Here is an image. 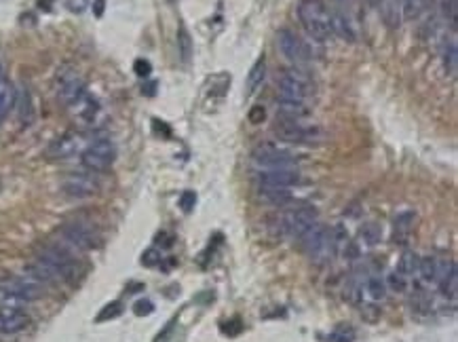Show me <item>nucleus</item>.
I'll return each instance as SVG.
<instances>
[{"instance_id": "58836bf2", "label": "nucleus", "mask_w": 458, "mask_h": 342, "mask_svg": "<svg viewBox=\"0 0 458 342\" xmlns=\"http://www.w3.org/2000/svg\"><path fill=\"white\" fill-rule=\"evenodd\" d=\"M264 116H266V110H264L262 106H256V108L249 110V121H252L254 125H256V123H262Z\"/></svg>"}, {"instance_id": "a211bd4d", "label": "nucleus", "mask_w": 458, "mask_h": 342, "mask_svg": "<svg viewBox=\"0 0 458 342\" xmlns=\"http://www.w3.org/2000/svg\"><path fill=\"white\" fill-rule=\"evenodd\" d=\"M330 19H332V34L340 36L347 42H357V30H355L353 17L342 6L334 8L330 13Z\"/></svg>"}, {"instance_id": "6ab92c4d", "label": "nucleus", "mask_w": 458, "mask_h": 342, "mask_svg": "<svg viewBox=\"0 0 458 342\" xmlns=\"http://www.w3.org/2000/svg\"><path fill=\"white\" fill-rule=\"evenodd\" d=\"M260 201L273 207H283L294 201V195L290 188H260Z\"/></svg>"}, {"instance_id": "a19ab883", "label": "nucleus", "mask_w": 458, "mask_h": 342, "mask_svg": "<svg viewBox=\"0 0 458 342\" xmlns=\"http://www.w3.org/2000/svg\"><path fill=\"white\" fill-rule=\"evenodd\" d=\"M87 2H89V0H68L66 4H68V8H70L72 13H82V11L87 8Z\"/></svg>"}, {"instance_id": "bb28decb", "label": "nucleus", "mask_w": 458, "mask_h": 342, "mask_svg": "<svg viewBox=\"0 0 458 342\" xmlns=\"http://www.w3.org/2000/svg\"><path fill=\"white\" fill-rule=\"evenodd\" d=\"M366 292L370 294L372 300L380 303V300L387 298V283H385L380 277H370V279L366 281Z\"/></svg>"}, {"instance_id": "c03bdc74", "label": "nucleus", "mask_w": 458, "mask_h": 342, "mask_svg": "<svg viewBox=\"0 0 458 342\" xmlns=\"http://www.w3.org/2000/svg\"><path fill=\"white\" fill-rule=\"evenodd\" d=\"M142 93L148 95V97H152V95L156 93V83H148V85H144V87H142Z\"/></svg>"}, {"instance_id": "72a5a7b5", "label": "nucleus", "mask_w": 458, "mask_h": 342, "mask_svg": "<svg viewBox=\"0 0 458 342\" xmlns=\"http://www.w3.org/2000/svg\"><path fill=\"white\" fill-rule=\"evenodd\" d=\"M194 205H197V195H194L192 190L182 193V197H180V207H182V212L190 214V212L194 209Z\"/></svg>"}, {"instance_id": "393cba45", "label": "nucleus", "mask_w": 458, "mask_h": 342, "mask_svg": "<svg viewBox=\"0 0 458 342\" xmlns=\"http://www.w3.org/2000/svg\"><path fill=\"white\" fill-rule=\"evenodd\" d=\"M419 264H421V256L414 254V252H406L400 262H397V273H402L404 277H414L419 275Z\"/></svg>"}, {"instance_id": "39448f33", "label": "nucleus", "mask_w": 458, "mask_h": 342, "mask_svg": "<svg viewBox=\"0 0 458 342\" xmlns=\"http://www.w3.org/2000/svg\"><path fill=\"white\" fill-rule=\"evenodd\" d=\"M298 19L304 28V32L313 40H328L332 36V19L330 11L321 0H302L298 4Z\"/></svg>"}, {"instance_id": "49530a36", "label": "nucleus", "mask_w": 458, "mask_h": 342, "mask_svg": "<svg viewBox=\"0 0 458 342\" xmlns=\"http://www.w3.org/2000/svg\"><path fill=\"white\" fill-rule=\"evenodd\" d=\"M38 6L42 11H51V0H38Z\"/></svg>"}, {"instance_id": "2eb2a0df", "label": "nucleus", "mask_w": 458, "mask_h": 342, "mask_svg": "<svg viewBox=\"0 0 458 342\" xmlns=\"http://www.w3.org/2000/svg\"><path fill=\"white\" fill-rule=\"evenodd\" d=\"M85 148H87L85 138H82L80 133L70 131V133L59 135V138L47 148V157H49V159H68V157H74V154L82 152Z\"/></svg>"}, {"instance_id": "4c0bfd02", "label": "nucleus", "mask_w": 458, "mask_h": 342, "mask_svg": "<svg viewBox=\"0 0 458 342\" xmlns=\"http://www.w3.org/2000/svg\"><path fill=\"white\" fill-rule=\"evenodd\" d=\"M133 70H135V74L137 76H142V78H146V76H150V72H152V66H150V61L148 59H135V63H133Z\"/></svg>"}, {"instance_id": "e433bc0d", "label": "nucleus", "mask_w": 458, "mask_h": 342, "mask_svg": "<svg viewBox=\"0 0 458 342\" xmlns=\"http://www.w3.org/2000/svg\"><path fill=\"white\" fill-rule=\"evenodd\" d=\"M222 332L226 336H239L243 332V324L239 319H233V322H224L222 324Z\"/></svg>"}, {"instance_id": "b1692460", "label": "nucleus", "mask_w": 458, "mask_h": 342, "mask_svg": "<svg viewBox=\"0 0 458 342\" xmlns=\"http://www.w3.org/2000/svg\"><path fill=\"white\" fill-rule=\"evenodd\" d=\"M15 102L19 104V118L23 125H30L32 118H34V106H32V95H30V89H21L19 93H15Z\"/></svg>"}, {"instance_id": "4468645a", "label": "nucleus", "mask_w": 458, "mask_h": 342, "mask_svg": "<svg viewBox=\"0 0 458 342\" xmlns=\"http://www.w3.org/2000/svg\"><path fill=\"white\" fill-rule=\"evenodd\" d=\"M61 193L70 199H89L99 193V184L89 173H70L61 180Z\"/></svg>"}, {"instance_id": "f8f14e48", "label": "nucleus", "mask_w": 458, "mask_h": 342, "mask_svg": "<svg viewBox=\"0 0 458 342\" xmlns=\"http://www.w3.org/2000/svg\"><path fill=\"white\" fill-rule=\"evenodd\" d=\"M277 47L283 53V57L296 66H304L311 59V53H309V47L304 44V40L287 28L277 32Z\"/></svg>"}, {"instance_id": "37998d69", "label": "nucleus", "mask_w": 458, "mask_h": 342, "mask_svg": "<svg viewBox=\"0 0 458 342\" xmlns=\"http://www.w3.org/2000/svg\"><path fill=\"white\" fill-rule=\"evenodd\" d=\"M104 11H106V0H93V15L101 17Z\"/></svg>"}, {"instance_id": "c85d7f7f", "label": "nucleus", "mask_w": 458, "mask_h": 342, "mask_svg": "<svg viewBox=\"0 0 458 342\" xmlns=\"http://www.w3.org/2000/svg\"><path fill=\"white\" fill-rule=\"evenodd\" d=\"M118 315H123V305L118 303V300H114V303H110V305H106L99 313H97V317H95V322L97 324H104V322H110V319H116Z\"/></svg>"}, {"instance_id": "ea45409f", "label": "nucleus", "mask_w": 458, "mask_h": 342, "mask_svg": "<svg viewBox=\"0 0 458 342\" xmlns=\"http://www.w3.org/2000/svg\"><path fill=\"white\" fill-rule=\"evenodd\" d=\"M173 328H175V319H171L167 326H165V330L163 332H159V336H156V341L154 342H167L171 338V334H173Z\"/></svg>"}, {"instance_id": "aec40b11", "label": "nucleus", "mask_w": 458, "mask_h": 342, "mask_svg": "<svg viewBox=\"0 0 458 342\" xmlns=\"http://www.w3.org/2000/svg\"><path fill=\"white\" fill-rule=\"evenodd\" d=\"M277 112L281 114V118H298L302 121L309 114V108L304 102H296V99H281L277 102Z\"/></svg>"}, {"instance_id": "a18cd8bd", "label": "nucleus", "mask_w": 458, "mask_h": 342, "mask_svg": "<svg viewBox=\"0 0 458 342\" xmlns=\"http://www.w3.org/2000/svg\"><path fill=\"white\" fill-rule=\"evenodd\" d=\"M450 21L457 25V0H450Z\"/></svg>"}, {"instance_id": "2f4dec72", "label": "nucleus", "mask_w": 458, "mask_h": 342, "mask_svg": "<svg viewBox=\"0 0 458 342\" xmlns=\"http://www.w3.org/2000/svg\"><path fill=\"white\" fill-rule=\"evenodd\" d=\"M408 277H404L402 273H397V271H393L389 277H387V290H393V292H406V288H408V281H406Z\"/></svg>"}, {"instance_id": "79ce46f5", "label": "nucleus", "mask_w": 458, "mask_h": 342, "mask_svg": "<svg viewBox=\"0 0 458 342\" xmlns=\"http://www.w3.org/2000/svg\"><path fill=\"white\" fill-rule=\"evenodd\" d=\"M152 129H154L156 133H161V131H163V133H165V138H169V135H171V129H169V127H167L163 121H159V118H154V121H152Z\"/></svg>"}, {"instance_id": "9b49d317", "label": "nucleus", "mask_w": 458, "mask_h": 342, "mask_svg": "<svg viewBox=\"0 0 458 342\" xmlns=\"http://www.w3.org/2000/svg\"><path fill=\"white\" fill-rule=\"evenodd\" d=\"M87 89H85V80L80 78V74L72 68H63L57 74V97L63 106L72 108L76 106L82 97H85Z\"/></svg>"}, {"instance_id": "20e7f679", "label": "nucleus", "mask_w": 458, "mask_h": 342, "mask_svg": "<svg viewBox=\"0 0 458 342\" xmlns=\"http://www.w3.org/2000/svg\"><path fill=\"white\" fill-rule=\"evenodd\" d=\"M42 296H44V286L30 279L27 275L23 277L11 275V277L0 279V305L2 307L21 309V305L40 300Z\"/></svg>"}, {"instance_id": "c9c22d12", "label": "nucleus", "mask_w": 458, "mask_h": 342, "mask_svg": "<svg viewBox=\"0 0 458 342\" xmlns=\"http://www.w3.org/2000/svg\"><path fill=\"white\" fill-rule=\"evenodd\" d=\"M133 313H135L137 317H148V315L154 313V305H152L150 300H137V303L133 305Z\"/></svg>"}, {"instance_id": "7ed1b4c3", "label": "nucleus", "mask_w": 458, "mask_h": 342, "mask_svg": "<svg viewBox=\"0 0 458 342\" xmlns=\"http://www.w3.org/2000/svg\"><path fill=\"white\" fill-rule=\"evenodd\" d=\"M304 254L315 262V264H326L330 262L336 252H338V237L334 228H328L323 224H313L302 237H300Z\"/></svg>"}, {"instance_id": "f257e3e1", "label": "nucleus", "mask_w": 458, "mask_h": 342, "mask_svg": "<svg viewBox=\"0 0 458 342\" xmlns=\"http://www.w3.org/2000/svg\"><path fill=\"white\" fill-rule=\"evenodd\" d=\"M36 260L42 262L55 275L57 283H74L82 275V269L74 258V252L63 243H47L38 248Z\"/></svg>"}, {"instance_id": "5701e85b", "label": "nucleus", "mask_w": 458, "mask_h": 342, "mask_svg": "<svg viewBox=\"0 0 458 342\" xmlns=\"http://www.w3.org/2000/svg\"><path fill=\"white\" fill-rule=\"evenodd\" d=\"M440 290H442V294L446 296V298H450V300H457V294H458V273H457V262H452L450 264V269L446 271V275L440 279Z\"/></svg>"}, {"instance_id": "9d476101", "label": "nucleus", "mask_w": 458, "mask_h": 342, "mask_svg": "<svg viewBox=\"0 0 458 342\" xmlns=\"http://www.w3.org/2000/svg\"><path fill=\"white\" fill-rule=\"evenodd\" d=\"M252 163L260 169H277V167H298L300 159L292 150L266 142V144H258L254 148Z\"/></svg>"}, {"instance_id": "ddd939ff", "label": "nucleus", "mask_w": 458, "mask_h": 342, "mask_svg": "<svg viewBox=\"0 0 458 342\" xmlns=\"http://www.w3.org/2000/svg\"><path fill=\"white\" fill-rule=\"evenodd\" d=\"M302 182L298 167H277V169H262L258 173L260 188H292Z\"/></svg>"}, {"instance_id": "6e6552de", "label": "nucleus", "mask_w": 458, "mask_h": 342, "mask_svg": "<svg viewBox=\"0 0 458 342\" xmlns=\"http://www.w3.org/2000/svg\"><path fill=\"white\" fill-rule=\"evenodd\" d=\"M277 87L281 99L307 102L315 93V83L302 70H283L281 74H277Z\"/></svg>"}, {"instance_id": "a878e982", "label": "nucleus", "mask_w": 458, "mask_h": 342, "mask_svg": "<svg viewBox=\"0 0 458 342\" xmlns=\"http://www.w3.org/2000/svg\"><path fill=\"white\" fill-rule=\"evenodd\" d=\"M412 226H414V214L408 212V214L397 216V218H395V243H397V241L404 243L406 237L410 235Z\"/></svg>"}, {"instance_id": "423d86ee", "label": "nucleus", "mask_w": 458, "mask_h": 342, "mask_svg": "<svg viewBox=\"0 0 458 342\" xmlns=\"http://www.w3.org/2000/svg\"><path fill=\"white\" fill-rule=\"evenodd\" d=\"M59 237H61V243L66 248H70L72 252H91V250H97L101 245L99 233L91 224L80 222V220H70V222L61 224Z\"/></svg>"}, {"instance_id": "473e14b6", "label": "nucleus", "mask_w": 458, "mask_h": 342, "mask_svg": "<svg viewBox=\"0 0 458 342\" xmlns=\"http://www.w3.org/2000/svg\"><path fill=\"white\" fill-rule=\"evenodd\" d=\"M402 6H404L406 19H416L425 11L423 4H421V0H402Z\"/></svg>"}, {"instance_id": "f03ea898", "label": "nucleus", "mask_w": 458, "mask_h": 342, "mask_svg": "<svg viewBox=\"0 0 458 342\" xmlns=\"http://www.w3.org/2000/svg\"><path fill=\"white\" fill-rule=\"evenodd\" d=\"M317 220H319L317 207L304 203V205H298L294 209H287L275 216L273 233L283 239H300L313 224H317Z\"/></svg>"}, {"instance_id": "7c9ffc66", "label": "nucleus", "mask_w": 458, "mask_h": 342, "mask_svg": "<svg viewBox=\"0 0 458 342\" xmlns=\"http://www.w3.org/2000/svg\"><path fill=\"white\" fill-rule=\"evenodd\" d=\"M355 341V330L351 326H340L336 328L330 336H328V342H353Z\"/></svg>"}, {"instance_id": "dca6fc26", "label": "nucleus", "mask_w": 458, "mask_h": 342, "mask_svg": "<svg viewBox=\"0 0 458 342\" xmlns=\"http://www.w3.org/2000/svg\"><path fill=\"white\" fill-rule=\"evenodd\" d=\"M30 326V315L23 309L0 307V334H17Z\"/></svg>"}, {"instance_id": "f3484780", "label": "nucleus", "mask_w": 458, "mask_h": 342, "mask_svg": "<svg viewBox=\"0 0 458 342\" xmlns=\"http://www.w3.org/2000/svg\"><path fill=\"white\" fill-rule=\"evenodd\" d=\"M454 260H442L438 256H427V258H421V264H419V275L425 283H440V279L446 275V271L450 269Z\"/></svg>"}, {"instance_id": "412c9836", "label": "nucleus", "mask_w": 458, "mask_h": 342, "mask_svg": "<svg viewBox=\"0 0 458 342\" xmlns=\"http://www.w3.org/2000/svg\"><path fill=\"white\" fill-rule=\"evenodd\" d=\"M264 78H266V59H264V55H262V57H258V61H256V63L252 66V70H249V76H247V93H249V95L256 93V91L262 87Z\"/></svg>"}, {"instance_id": "de8ad7c7", "label": "nucleus", "mask_w": 458, "mask_h": 342, "mask_svg": "<svg viewBox=\"0 0 458 342\" xmlns=\"http://www.w3.org/2000/svg\"><path fill=\"white\" fill-rule=\"evenodd\" d=\"M368 2H370V4H372V6H376V8H378V4H380V2H383V0H368Z\"/></svg>"}, {"instance_id": "c756f323", "label": "nucleus", "mask_w": 458, "mask_h": 342, "mask_svg": "<svg viewBox=\"0 0 458 342\" xmlns=\"http://www.w3.org/2000/svg\"><path fill=\"white\" fill-rule=\"evenodd\" d=\"M380 235H383V231H380V226L374 224V222H370V224H366V226L361 228V237H364V241H366L368 245H376V243L380 241Z\"/></svg>"}, {"instance_id": "1a4fd4ad", "label": "nucleus", "mask_w": 458, "mask_h": 342, "mask_svg": "<svg viewBox=\"0 0 458 342\" xmlns=\"http://www.w3.org/2000/svg\"><path fill=\"white\" fill-rule=\"evenodd\" d=\"M116 159V148L108 138H97L91 140L87 144V148L80 152V163L85 169L95 171V173H104L112 167Z\"/></svg>"}, {"instance_id": "f704fd0d", "label": "nucleus", "mask_w": 458, "mask_h": 342, "mask_svg": "<svg viewBox=\"0 0 458 342\" xmlns=\"http://www.w3.org/2000/svg\"><path fill=\"white\" fill-rule=\"evenodd\" d=\"M161 260H163V256H161V252L154 250V248L148 250V252H144V256H142V264H144V267H159Z\"/></svg>"}, {"instance_id": "0eeeda50", "label": "nucleus", "mask_w": 458, "mask_h": 342, "mask_svg": "<svg viewBox=\"0 0 458 342\" xmlns=\"http://www.w3.org/2000/svg\"><path fill=\"white\" fill-rule=\"evenodd\" d=\"M273 131L279 140L292 144H321L326 140V131L317 125H304L298 118H277Z\"/></svg>"}, {"instance_id": "cd10ccee", "label": "nucleus", "mask_w": 458, "mask_h": 342, "mask_svg": "<svg viewBox=\"0 0 458 342\" xmlns=\"http://www.w3.org/2000/svg\"><path fill=\"white\" fill-rule=\"evenodd\" d=\"M444 66H446V72H450V76H457L458 51L454 40H450V44H446V51H444Z\"/></svg>"}, {"instance_id": "4be33fe9", "label": "nucleus", "mask_w": 458, "mask_h": 342, "mask_svg": "<svg viewBox=\"0 0 458 342\" xmlns=\"http://www.w3.org/2000/svg\"><path fill=\"white\" fill-rule=\"evenodd\" d=\"M178 53H180V59H182V63H190V59H192V53H194V44H192V38H190V34H188V30H186V25L184 23H180V28H178Z\"/></svg>"}]
</instances>
